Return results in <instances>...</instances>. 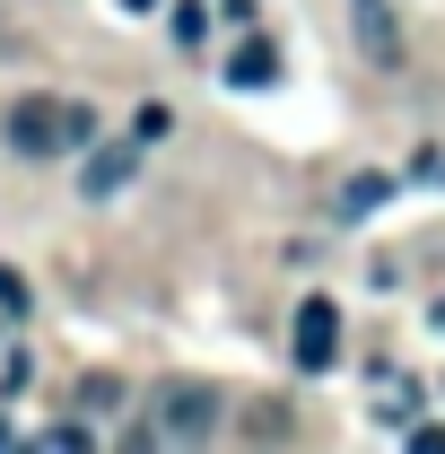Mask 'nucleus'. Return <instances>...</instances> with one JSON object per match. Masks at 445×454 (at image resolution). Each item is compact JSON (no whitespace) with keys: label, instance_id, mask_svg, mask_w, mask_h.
Wrapping results in <instances>:
<instances>
[{"label":"nucleus","instance_id":"f257e3e1","mask_svg":"<svg viewBox=\"0 0 445 454\" xmlns=\"http://www.w3.org/2000/svg\"><path fill=\"white\" fill-rule=\"evenodd\" d=\"M0 140L18 158H70V149L97 140V114L79 106V97H18V106L0 114Z\"/></svg>","mask_w":445,"mask_h":454},{"label":"nucleus","instance_id":"f03ea898","mask_svg":"<svg viewBox=\"0 0 445 454\" xmlns=\"http://www.w3.org/2000/svg\"><path fill=\"white\" fill-rule=\"evenodd\" d=\"M219 428H227V394L210 376H167L149 394V437L158 446H210Z\"/></svg>","mask_w":445,"mask_h":454},{"label":"nucleus","instance_id":"7ed1b4c3","mask_svg":"<svg viewBox=\"0 0 445 454\" xmlns=\"http://www.w3.org/2000/svg\"><path fill=\"white\" fill-rule=\"evenodd\" d=\"M288 349H297L306 376H332L340 367V306L332 297H306V306H297V340H288Z\"/></svg>","mask_w":445,"mask_h":454},{"label":"nucleus","instance_id":"20e7f679","mask_svg":"<svg viewBox=\"0 0 445 454\" xmlns=\"http://www.w3.org/2000/svg\"><path fill=\"white\" fill-rule=\"evenodd\" d=\"M349 35H358V53L376 61V70H402L410 61V35H402L393 0H349Z\"/></svg>","mask_w":445,"mask_h":454},{"label":"nucleus","instance_id":"39448f33","mask_svg":"<svg viewBox=\"0 0 445 454\" xmlns=\"http://www.w3.org/2000/svg\"><path fill=\"white\" fill-rule=\"evenodd\" d=\"M131 175H140V140H131V131H122V140H88V167H79V192H88V201H113Z\"/></svg>","mask_w":445,"mask_h":454},{"label":"nucleus","instance_id":"423d86ee","mask_svg":"<svg viewBox=\"0 0 445 454\" xmlns=\"http://www.w3.org/2000/svg\"><path fill=\"white\" fill-rule=\"evenodd\" d=\"M393 201V175H349V184H340V219H376V210H385Z\"/></svg>","mask_w":445,"mask_h":454},{"label":"nucleus","instance_id":"0eeeda50","mask_svg":"<svg viewBox=\"0 0 445 454\" xmlns=\"http://www.w3.org/2000/svg\"><path fill=\"white\" fill-rule=\"evenodd\" d=\"M227 79H236V88H271V79H279V44H262V35H254V44H236Z\"/></svg>","mask_w":445,"mask_h":454},{"label":"nucleus","instance_id":"6e6552de","mask_svg":"<svg viewBox=\"0 0 445 454\" xmlns=\"http://www.w3.org/2000/svg\"><path fill=\"white\" fill-rule=\"evenodd\" d=\"M245 446H288V411H279V402H254V419H245Z\"/></svg>","mask_w":445,"mask_h":454},{"label":"nucleus","instance_id":"1a4fd4ad","mask_svg":"<svg viewBox=\"0 0 445 454\" xmlns=\"http://www.w3.org/2000/svg\"><path fill=\"white\" fill-rule=\"evenodd\" d=\"M167 131H175V114L158 106V97H149V106L131 114V140H140V149H149V140H167Z\"/></svg>","mask_w":445,"mask_h":454},{"label":"nucleus","instance_id":"9d476101","mask_svg":"<svg viewBox=\"0 0 445 454\" xmlns=\"http://www.w3.org/2000/svg\"><path fill=\"white\" fill-rule=\"evenodd\" d=\"M201 35H210V9L183 0V9H175V44H201Z\"/></svg>","mask_w":445,"mask_h":454},{"label":"nucleus","instance_id":"9b49d317","mask_svg":"<svg viewBox=\"0 0 445 454\" xmlns=\"http://www.w3.org/2000/svg\"><path fill=\"white\" fill-rule=\"evenodd\" d=\"M27 306H35V288L18 280V271H0V315H27Z\"/></svg>","mask_w":445,"mask_h":454},{"label":"nucleus","instance_id":"f8f14e48","mask_svg":"<svg viewBox=\"0 0 445 454\" xmlns=\"http://www.w3.org/2000/svg\"><path fill=\"white\" fill-rule=\"evenodd\" d=\"M79 402H88V411H113V402H122V385H113V376H88V385H79Z\"/></svg>","mask_w":445,"mask_h":454},{"label":"nucleus","instance_id":"ddd939ff","mask_svg":"<svg viewBox=\"0 0 445 454\" xmlns=\"http://www.w3.org/2000/svg\"><path fill=\"white\" fill-rule=\"evenodd\" d=\"M410 411H419V394H410V385H393V394H385V419H393V428H410Z\"/></svg>","mask_w":445,"mask_h":454},{"label":"nucleus","instance_id":"4468645a","mask_svg":"<svg viewBox=\"0 0 445 454\" xmlns=\"http://www.w3.org/2000/svg\"><path fill=\"white\" fill-rule=\"evenodd\" d=\"M402 437H410V454H445V428H419V419H410Z\"/></svg>","mask_w":445,"mask_h":454},{"label":"nucleus","instance_id":"2eb2a0df","mask_svg":"<svg viewBox=\"0 0 445 454\" xmlns=\"http://www.w3.org/2000/svg\"><path fill=\"white\" fill-rule=\"evenodd\" d=\"M122 9H131V18H140V9H158V0H122Z\"/></svg>","mask_w":445,"mask_h":454}]
</instances>
